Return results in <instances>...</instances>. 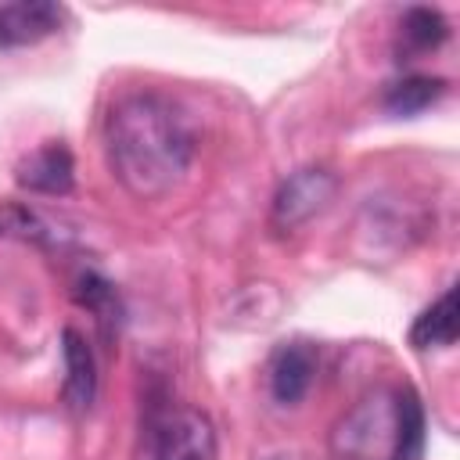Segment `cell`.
<instances>
[{
	"label": "cell",
	"mask_w": 460,
	"mask_h": 460,
	"mask_svg": "<svg viewBox=\"0 0 460 460\" xmlns=\"http://www.w3.org/2000/svg\"><path fill=\"white\" fill-rule=\"evenodd\" d=\"M104 151L115 180L133 198L158 201L187 180L194 162V129L165 93H126L108 111Z\"/></svg>",
	"instance_id": "6da1fadb"
},
{
	"label": "cell",
	"mask_w": 460,
	"mask_h": 460,
	"mask_svg": "<svg viewBox=\"0 0 460 460\" xmlns=\"http://www.w3.org/2000/svg\"><path fill=\"white\" fill-rule=\"evenodd\" d=\"M424 406L413 388L367 395L334 431L338 460H420Z\"/></svg>",
	"instance_id": "7a4b0ae2"
},
{
	"label": "cell",
	"mask_w": 460,
	"mask_h": 460,
	"mask_svg": "<svg viewBox=\"0 0 460 460\" xmlns=\"http://www.w3.org/2000/svg\"><path fill=\"white\" fill-rule=\"evenodd\" d=\"M216 456H219V438L208 413L187 402L147 406L133 460H216Z\"/></svg>",
	"instance_id": "3957f363"
},
{
	"label": "cell",
	"mask_w": 460,
	"mask_h": 460,
	"mask_svg": "<svg viewBox=\"0 0 460 460\" xmlns=\"http://www.w3.org/2000/svg\"><path fill=\"white\" fill-rule=\"evenodd\" d=\"M338 190L334 172L309 165V169H295L273 194V208H270V226L280 234L298 230L302 223H309L316 212H323L331 205Z\"/></svg>",
	"instance_id": "277c9868"
},
{
	"label": "cell",
	"mask_w": 460,
	"mask_h": 460,
	"mask_svg": "<svg viewBox=\"0 0 460 460\" xmlns=\"http://www.w3.org/2000/svg\"><path fill=\"white\" fill-rule=\"evenodd\" d=\"M14 180L18 187L32 190V194H47V198H61L72 190L75 183V162L72 151L61 140H47L36 151L22 155V162L14 165Z\"/></svg>",
	"instance_id": "5b68a950"
},
{
	"label": "cell",
	"mask_w": 460,
	"mask_h": 460,
	"mask_svg": "<svg viewBox=\"0 0 460 460\" xmlns=\"http://www.w3.org/2000/svg\"><path fill=\"white\" fill-rule=\"evenodd\" d=\"M266 377H270V395L280 406L302 402V395L316 377V349L309 341H280L270 356Z\"/></svg>",
	"instance_id": "8992f818"
},
{
	"label": "cell",
	"mask_w": 460,
	"mask_h": 460,
	"mask_svg": "<svg viewBox=\"0 0 460 460\" xmlns=\"http://www.w3.org/2000/svg\"><path fill=\"white\" fill-rule=\"evenodd\" d=\"M65 11L50 0H18V4H0V47H32L61 29Z\"/></svg>",
	"instance_id": "52a82bcc"
},
{
	"label": "cell",
	"mask_w": 460,
	"mask_h": 460,
	"mask_svg": "<svg viewBox=\"0 0 460 460\" xmlns=\"http://www.w3.org/2000/svg\"><path fill=\"white\" fill-rule=\"evenodd\" d=\"M61 352H65V385H61V399L72 413H86L97 399V363H93V349L86 345V338L75 327H65L61 334Z\"/></svg>",
	"instance_id": "ba28073f"
},
{
	"label": "cell",
	"mask_w": 460,
	"mask_h": 460,
	"mask_svg": "<svg viewBox=\"0 0 460 460\" xmlns=\"http://www.w3.org/2000/svg\"><path fill=\"white\" fill-rule=\"evenodd\" d=\"M460 331V305H456V288H446L438 302H431L410 327V345L413 349H446L456 341Z\"/></svg>",
	"instance_id": "9c48e42d"
},
{
	"label": "cell",
	"mask_w": 460,
	"mask_h": 460,
	"mask_svg": "<svg viewBox=\"0 0 460 460\" xmlns=\"http://www.w3.org/2000/svg\"><path fill=\"white\" fill-rule=\"evenodd\" d=\"M72 298H75L83 309H90V313H93V320H97L101 334L111 341V338H115V331H119V320H122V302H119L115 288H111L101 273L86 270V273H79V277H75V284H72Z\"/></svg>",
	"instance_id": "30bf717a"
},
{
	"label": "cell",
	"mask_w": 460,
	"mask_h": 460,
	"mask_svg": "<svg viewBox=\"0 0 460 460\" xmlns=\"http://www.w3.org/2000/svg\"><path fill=\"white\" fill-rule=\"evenodd\" d=\"M442 93H446V79H438V75H402V79L388 83L385 108L395 115H417L428 104H435Z\"/></svg>",
	"instance_id": "8fae6325"
},
{
	"label": "cell",
	"mask_w": 460,
	"mask_h": 460,
	"mask_svg": "<svg viewBox=\"0 0 460 460\" xmlns=\"http://www.w3.org/2000/svg\"><path fill=\"white\" fill-rule=\"evenodd\" d=\"M449 36V22L435 7H410L402 14V40L410 50H435Z\"/></svg>",
	"instance_id": "7c38bea8"
}]
</instances>
